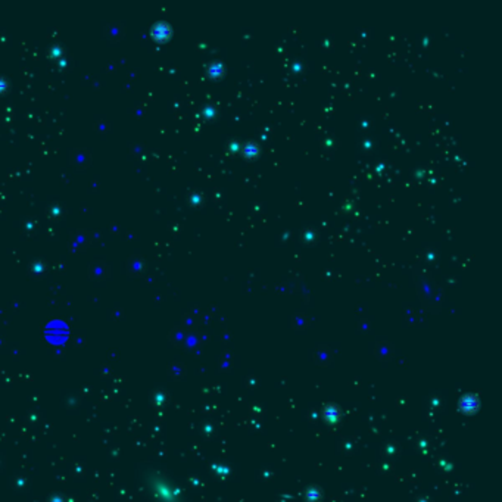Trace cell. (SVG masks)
Returning <instances> with one entry per match:
<instances>
[{
    "instance_id": "6da1fadb",
    "label": "cell",
    "mask_w": 502,
    "mask_h": 502,
    "mask_svg": "<svg viewBox=\"0 0 502 502\" xmlns=\"http://www.w3.org/2000/svg\"><path fill=\"white\" fill-rule=\"evenodd\" d=\"M152 32H154V37L155 38H165V37H168V34H170V26H166L165 22H158L156 26H154V30H152Z\"/></svg>"
}]
</instances>
